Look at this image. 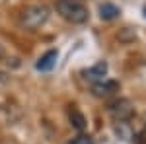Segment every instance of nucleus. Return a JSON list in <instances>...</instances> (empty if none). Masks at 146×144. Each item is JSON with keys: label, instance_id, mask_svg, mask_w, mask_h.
Segmentation results:
<instances>
[{"label": "nucleus", "instance_id": "obj_5", "mask_svg": "<svg viewBox=\"0 0 146 144\" xmlns=\"http://www.w3.org/2000/svg\"><path fill=\"white\" fill-rule=\"evenodd\" d=\"M84 78L92 82V84H98V82H103L105 80V74H107V62H98V64H94V66L86 68L84 72Z\"/></svg>", "mask_w": 146, "mask_h": 144}, {"label": "nucleus", "instance_id": "obj_13", "mask_svg": "<svg viewBox=\"0 0 146 144\" xmlns=\"http://www.w3.org/2000/svg\"><path fill=\"white\" fill-rule=\"evenodd\" d=\"M142 119H144V123H146V113H144V115H142Z\"/></svg>", "mask_w": 146, "mask_h": 144}, {"label": "nucleus", "instance_id": "obj_11", "mask_svg": "<svg viewBox=\"0 0 146 144\" xmlns=\"http://www.w3.org/2000/svg\"><path fill=\"white\" fill-rule=\"evenodd\" d=\"M4 80H6V78H4V74L0 72V82H4Z\"/></svg>", "mask_w": 146, "mask_h": 144}, {"label": "nucleus", "instance_id": "obj_8", "mask_svg": "<svg viewBox=\"0 0 146 144\" xmlns=\"http://www.w3.org/2000/svg\"><path fill=\"white\" fill-rule=\"evenodd\" d=\"M119 14H121V10L115 4H111V2H103L100 6V18L105 20V22H111L115 18H119Z\"/></svg>", "mask_w": 146, "mask_h": 144}, {"label": "nucleus", "instance_id": "obj_6", "mask_svg": "<svg viewBox=\"0 0 146 144\" xmlns=\"http://www.w3.org/2000/svg\"><path fill=\"white\" fill-rule=\"evenodd\" d=\"M56 58H58V51L56 49H51L43 56H39V60L35 62V68L41 70V72H51L56 64Z\"/></svg>", "mask_w": 146, "mask_h": 144}, {"label": "nucleus", "instance_id": "obj_10", "mask_svg": "<svg viewBox=\"0 0 146 144\" xmlns=\"http://www.w3.org/2000/svg\"><path fill=\"white\" fill-rule=\"evenodd\" d=\"M4 58V51H2V47H0V60Z\"/></svg>", "mask_w": 146, "mask_h": 144}, {"label": "nucleus", "instance_id": "obj_12", "mask_svg": "<svg viewBox=\"0 0 146 144\" xmlns=\"http://www.w3.org/2000/svg\"><path fill=\"white\" fill-rule=\"evenodd\" d=\"M142 14H144V18H146V4H144V8H142Z\"/></svg>", "mask_w": 146, "mask_h": 144}, {"label": "nucleus", "instance_id": "obj_4", "mask_svg": "<svg viewBox=\"0 0 146 144\" xmlns=\"http://www.w3.org/2000/svg\"><path fill=\"white\" fill-rule=\"evenodd\" d=\"M115 92H119V82L107 80V78H105L103 82H98V84L92 86V94H94L96 98H109Z\"/></svg>", "mask_w": 146, "mask_h": 144}, {"label": "nucleus", "instance_id": "obj_9", "mask_svg": "<svg viewBox=\"0 0 146 144\" xmlns=\"http://www.w3.org/2000/svg\"><path fill=\"white\" fill-rule=\"evenodd\" d=\"M66 144H94V138H92L90 134H78L76 138H72Z\"/></svg>", "mask_w": 146, "mask_h": 144}, {"label": "nucleus", "instance_id": "obj_3", "mask_svg": "<svg viewBox=\"0 0 146 144\" xmlns=\"http://www.w3.org/2000/svg\"><path fill=\"white\" fill-rule=\"evenodd\" d=\"M107 113L113 117L115 123H125L131 121L133 115H135V105L131 103V100L127 98H117L107 103Z\"/></svg>", "mask_w": 146, "mask_h": 144}, {"label": "nucleus", "instance_id": "obj_1", "mask_svg": "<svg viewBox=\"0 0 146 144\" xmlns=\"http://www.w3.org/2000/svg\"><path fill=\"white\" fill-rule=\"evenodd\" d=\"M49 14L51 12H49V8L45 4H29V6H25L20 12L18 23L22 25L23 29H27V31H35V29H39L49 20Z\"/></svg>", "mask_w": 146, "mask_h": 144}, {"label": "nucleus", "instance_id": "obj_7", "mask_svg": "<svg viewBox=\"0 0 146 144\" xmlns=\"http://www.w3.org/2000/svg\"><path fill=\"white\" fill-rule=\"evenodd\" d=\"M68 117H70V125H72L78 133H82V131L86 129V117L82 115V111H80L76 105H70V109H68Z\"/></svg>", "mask_w": 146, "mask_h": 144}, {"label": "nucleus", "instance_id": "obj_2", "mask_svg": "<svg viewBox=\"0 0 146 144\" xmlns=\"http://www.w3.org/2000/svg\"><path fill=\"white\" fill-rule=\"evenodd\" d=\"M55 8L70 23H86L88 18H90L88 8L82 2H78V0H56Z\"/></svg>", "mask_w": 146, "mask_h": 144}]
</instances>
